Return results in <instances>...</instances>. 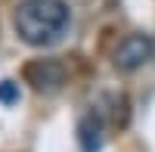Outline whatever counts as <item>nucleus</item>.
Here are the masks:
<instances>
[{
	"label": "nucleus",
	"mask_w": 155,
	"mask_h": 152,
	"mask_svg": "<svg viewBox=\"0 0 155 152\" xmlns=\"http://www.w3.org/2000/svg\"><path fill=\"white\" fill-rule=\"evenodd\" d=\"M152 53H155V41L149 34H130V37H124L118 44V50L112 56V65L118 71H124V74H130L137 68H143L152 59Z\"/></svg>",
	"instance_id": "nucleus-2"
},
{
	"label": "nucleus",
	"mask_w": 155,
	"mask_h": 152,
	"mask_svg": "<svg viewBox=\"0 0 155 152\" xmlns=\"http://www.w3.org/2000/svg\"><path fill=\"white\" fill-rule=\"evenodd\" d=\"M25 81H28L37 93H56L65 84V65L59 59H37L25 65Z\"/></svg>",
	"instance_id": "nucleus-3"
},
{
	"label": "nucleus",
	"mask_w": 155,
	"mask_h": 152,
	"mask_svg": "<svg viewBox=\"0 0 155 152\" xmlns=\"http://www.w3.org/2000/svg\"><path fill=\"white\" fill-rule=\"evenodd\" d=\"M78 143H81V152H99L102 146V118L99 112H87L78 124Z\"/></svg>",
	"instance_id": "nucleus-4"
},
{
	"label": "nucleus",
	"mask_w": 155,
	"mask_h": 152,
	"mask_svg": "<svg viewBox=\"0 0 155 152\" xmlns=\"http://www.w3.org/2000/svg\"><path fill=\"white\" fill-rule=\"evenodd\" d=\"M12 103H19V84L3 78L0 81V106H12Z\"/></svg>",
	"instance_id": "nucleus-5"
},
{
	"label": "nucleus",
	"mask_w": 155,
	"mask_h": 152,
	"mask_svg": "<svg viewBox=\"0 0 155 152\" xmlns=\"http://www.w3.org/2000/svg\"><path fill=\"white\" fill-rule=\"evenodd\" d=\"M71 25V9L65 0H19L12 9V28L28 47H53L65 37Z\"/></svg>",
	"instance_id": "nucleus-1"
}]
</instances>
